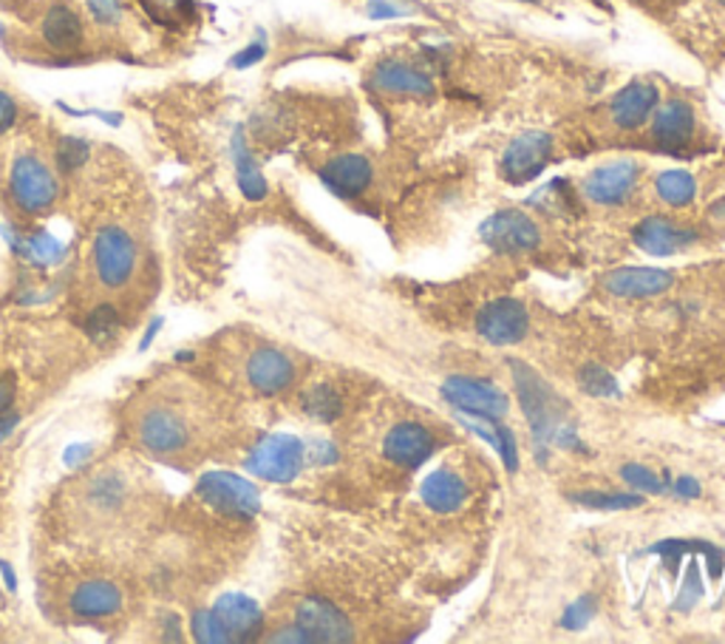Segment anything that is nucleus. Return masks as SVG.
<instances>
[{
	"label": "nucleus",
	"mask_w": 725,
	"mask_h": 644,
	"mask_svg": "<svg viewBox=\"0 0 725 644\" xmlns=\"http://www.w3.org/2000/svg\"><path fill=\"white\" fill-rule=\"evenodd\" d=\"M134 435L148 455L173 460L193 449V412L176 395H159L139 404Z\"/></svg>",
	"instance_id": "1"
},
{
	"label": "nucleus",
	"mask_w": 725,
	"mask_h": 644,
	"mask_svg": "<svg viewBox=\"0 0 725 644\" xmlns=\"http://www.w3.org/2000/svg\"><path fill=\"white\" fill-rule=\"evenodd\" d=\"M510 372H513L518 404H522V412H525L527 423H530L533 437L539 443V449H545V443L553 441L555 432H559L561 418H564V400L527 363L510 361Z\"/></svg>",
	"instance_id": "2"
},
{
	"label": "nucleus",
	"mask_w": 725,
	"mask_h": 644,
	"mask_svg": "<svg viewBox=\"0 0 725 644\" xmlns=\"http://www.w3.org/2000/svg\"><path fill=\"white\" fill-rule=\"evenodd\" d=\"M139 264V247L125 227L105 225L97 231L91 245L93 278L105 290H123Z\"/></svg>",
	"instance_id": "3"
},
{
	"label": "nucleus",
	"mask_w": 725,
	"mask_h": 644,
	"mask_svg": "<svg viewBox=\"0 0 725 644\" xmlns=\"http://www.w3.org/2000/svg\"><path fill=\"white\" fill-rule=\"evenodd\" d=\"M199 494L204 503L222 511L227 517H252L259 515L261 497L259 488L247 483L245 478L230 471H210L199 483Z\"/></svg>",
	"instance_id": "4"
},
{
	"label": "nucleus",
	"mask_w": 725,
	"mask_h": 644,
	"mask_svg": "<svg viewBox=\"0 0 725 644\" xmlns=\"http://www.w3.org/2000/svg\"><path fill=\"white\" fill-rule=\"evenodd\" d=\"M9 188L15 202L29 213H40L58 199V176L51 174V168L40 162L32 153L17 157L9 174Z\"/></svg>",
	"instance_id": "5"
},
{
	"label": "nucleus",
	"mask_w": 725,
	"mask_h": 644,
	"mask_svg": "<svg viewBox=\"0 0 725 644\" xmlns=\"http://www.w3.org/2000/svg\"><path fill=\"white\" fill-rule=\"evenodd\" d=\"M250 471L270 483H292L303 469V443L292 435H270L252 449Z\"/></svg>",
	"instance_id": "6"
},
{
	"label": "nucleus",
	"mask_w": 725,
	"mask_h": 644,
	"mask_svg": "<svg viewBox=\"0 0 725 644\" xmlns=\"http://www.w3.org/2000/svg\"><path fill=\"white\" fill-rule=\"evenodd\" d=\"M442 398L465 414H479L485 420H499L508 412V395L499 386L476 381V377H448L442 384Z\"/></svg>",
	"instance_id": "7"
},
{
	"label": "nucleus",
	"mask_w": 725,
	"mask_h": 644,
	"mask_svg": "<svg viewBox=\"0 0 725 644\" xmlns=\"http://www.w3.org/2000/svg\"><path fill=\"white\" fill-rule=\"evenodd\" d=\"M479 233L496 253H527V250H536L541 242L539 227L518 210H499L482 225Z\"/></svg>",
	"instance_id": "8"
},
{
	"label": "nucleus",
	"mask_w": 725,
	"mask_h": 644,
	"mask_svg": "<svg viewBox=\"0 0 725 644\" xmlns=\"http://www.w3.org/2000/svg\"><path fill=\"white\" fill-rule=\"evenodd\" d=\"M550 153H553V139L545 131H527L518 139L510 143V148L504 151L502 160V174L504 179L513 182V185H525V182L536 179L550 162Z\"/></svg>",
	"instance_id": "9"
},
{
	"label": "nucleus",
	"mask_w": 725,
	"mask_h": 644,
	"mask_svg": "<svg viewBox=\"0 0 725 644\" xmlns=\"http://www.w3.org/2000/svg\"><path fill=\"white\" fill-rule=\"evenodd\" d=\"M476 330L488 344L508 347V344H518L525 338L530 330V319L516 298H496L488 307H482V312L476 315Z\"/></svg>",
	"instance_id": "10"
},
{
	"label": "nucleus",
	"mask_w": 725,
	"mask_h": 644,
	"mask_svg": "<svg viewBox=\"0 0 725 644\" xmlns=\"http://www.w3.org/2000/svg\"><path fill=\"white\" fill-rule=\"evenodd\" d=\"M295 622L303 630V636L309 642H352V622L346 619L343 610H338L335 605H329L326 599H317V596H309L303 599L298 608H295Z\"/></svg>",
	"instance_id": "11"
},
{
	"label": "nucleus",
	"mask_w": 725,
	"mask_h": 644,
	"mask_svg": "<svg viewBox=\"0 0 725 644\" xmlns=\"http://www.w3.org/2000/svg\"><path fill=\"white\" fill-rule=\"evenodd\" d=\"M388 460H395L397 466H405V469H420V466L434 455L437 449V441L425 426L420 423H400L386 435L383 443Z\"/></svg>",
	"instance_id": "12"
},
{
	"label": "nucleus",
	"mask_w": 725,
	"mask_h": 644,
	"mask_svg": "<svg viewBox=\"0 0 725 644\" xmlns=\"http://www.w3.org/2000/svg\"><path fill=\"white\" fill-rule=\"evenodd\" d=\"M295 367L287 355L273 347H261L247 358V381L261 395H278L292 384Z\"/></svg>",
	"instance_id": "13"
},
{
	"label": "nucleus",
	"mask_w": 725,
	"mask_h": 644,
	"mask_svg": "<svg viewBox=\"0 0 725 644\" xmlns=\"http://www.w3.org/2000/svg\"><path fill=\"white\" fill-rule=\"evenodd\" d=\"M635 182H638V165L629 160H621L592 171V174L587 176V182H584V190H587L592 202L617 205L633 194Z\"/></svg>",
	"instance_id": "14"
},
{
	"label": "nucleus",
	"mask_w": 725,
	"mask_h": 644,
	"mask_svg": "<svg viewBox=\"0 0 725 644\" xmlns=\"http://www.w3.org/2000/svg\"><path fill=\"white\" fill-rule=\"evenodd\" d=\"M675 275L668 270L658 268H617L612 270L607 278H603V287L612 293V296H624V298H652L661 296L672 287Z\"/></svg>",
	"instance_id": "15"
},
{
	"label": "nucleus",
	"mask_w": 725,
	"mask_h": 644,
	"mask_svg": "<svg viewBox=\"0 0 725 644\" xmlns=\"http://www.w3.org/2000/svg\"><path fill=\"white\" fill-rule=\"evenodd\" d=\"M635 245L640 250H647L649 256H675L686 247H691L697 242L695 231H686V227H677L675 222H668L663 216L643 219L633 233Z\"/></svg>",
	"instance_id": "16"
},
{
	"label": "nucleus",
	"mask_w": 725,
	"mask_h": 644,
	"mask_svg": "<svg viewBox=\"0 0 725 644\" xmlns=\"http://www.w3.org/2000/svg\"><path fill=\"white\" fill-rule=\"evenodd\" d=\"M691 134H695V111H691L689 102L672 100L666 102L663 109H658L652 137L663 151H680V148H686L691 143Z\"/></svg>",
	"instance_id": "17"
},
{
	"label": "nucleus",
	"mask_w": 725,
	"mask_h": 644,
	"mask_svg": "<svg viewBox=\"0 0 725 644\" xmlns=\"http://www.w3.org/2000/svg\"><path fill=\"white\" fill-rule=\"evenodd\" d=\"M321 179H324L326 188L335 196H340V199H354V196H360L368 188V182H372V165H368L363 157H358V153H343V157L329 160V165H324Z\"/></svg>",
	"instance_id": "18"
},
{
	"label": "nucleus",
	"mask_w": 725,
	"mask_h": 644,
	"mask_svg": "<svg viewBox=\"0 0 725 644\" xmlns=\"http://www.w3.org/2000/svg\"><path fill=\"white\" fill-rule=\"evenodd\" d=\"M654 106H658V88L649 86V83H633L624 91H617L615 100H612V123L624 131L640 128L652 116Z\"/></svg>",
	"instance_id": "19"
},
{
	"label": "nucleus",
	"mask_w": 725,
	"mask_h": 644,
	"mask_svg": "<svg viewBox=\"0 0 725 644\" xmlns=\"http://www.w3.org/2000/svg\"><path fill=\"white\" fill-rule=\"evenodd\" d=\"M68 608L74 616H83V619H105V616H114L116 610L123 608V591L114 582L105 580L83 582V585L74 587Z\"/></svg>",
	"instance_id": "20"
},
{
	"label": "nucleus",
	"mask_w": 725,
	"mask_h": 644,
	"mask_svg": "<svg viewBox=\"0 0 725 644\" xmlns=\"http://www.w3.org/2000/svg\"><path fill=\"white\" fill-rule=\"evenodd\" d=\"M374 86L386 91V95H411V97H428L434 91L432 77L409 63H397L386 60L374 69Z\"/></svg>",
	"instance_id": "21"
},
{
	"label": "nucleus",
	"mask_w": 725,
	"mask_h": 644,
	"mask_svg": "<svg viewBox=\"0 0 725 644\" xmlns=\"http://www.w3.org/2000/svg\"><path fill=\"white\" fill-rule=\"evenodd\" d=\"M420 494H423V503L432 508V511H437V515H451V511H457V508L465 503L467 485L462 483L453 471L437 469L423 480Z\"/></svg>",
	"instance_id": "22"
},
{
	"label": "nucleus",
	"mask_w": 725,
	"mask_h": 644,
	"mask_svg": "<svg viewBox=\"0 0 725 644\" xmlns=\"http://www.w3.org/2000/svg\"><path fill=\"white\" fill-rule=\"evenodd\" d=\"M213 614L218 616V622L230 633V639H250L261 630V608L241 594H230L218 599Z\"/></svg>",
	"instance_id": "23"
},
{
	"label": "nucleus",
	"mask_w": 725,
	"mask_h": 644,
	"mask_svg": "<svg viewBox=\"0 0 725 644\" xmlns=\"http://www.w3.org/2000/svg\"><path fill=\"white\" fill-rule=\"evenodd\" d=\"M43 40L58 51H72L83 44V21L68 7H51L43 21Z\"/></svg>",
	"instance_id": "24"
},
{
	"label": "nucleus",
	"mask_w": 725,
	"mask_h": 644,
	"mask_svg": "<svg viewBox=\"0 0 725 644\" xmlns=\"http://www.w3.org/2000/svg\"><path fill=\"white\" fill-rule=\"evenodd\" d=\"M691 550H700V554H705L709 557V571L711 577L717 580L720 573H723V550L711 548V545L705 543H689V540H666V543H658L649 548V554H663L666 557V565L668 571L675 573L677 571V562H680L683 554H691Z\"/></svg>",
	"instance_id": "25"
},
{
	"label": "nucleus",
	"mask_w": 725,
	"mask_h": 644,
	"mask_svg": "<svg viewBox=\"0 0 725 644\" xmlns=\"http://www.w3.org/2000/svg\"><path fill=\"white\" fill-rule=\"evenodd\" d=\"M654 190H658V196H661L666 205H672V208H686V205L695 199L697 182L695 176L686 174V171H663V174L654 179Z\"/></svg>",
	"instance_id": "26"
},
{
	"label": "nucleus",
	"mask_w": 725,
	"mask_h": 644,
	"mask_svg": "<svg viewBox=\"0 0 725 644\" xmlns=\"http://www.w3.org/2000/svg\"><path fill=\"white\" fill-rule=\"evenodd\" d=\"M575 503L592 508V511H626V508L643 506L640 494H617V492H582L575 494Z\"/></svg>",
	"instance_id": "27"
},
{
	"label": "nucleus",
	"mask_w": 725,
	"mask_h": 644,
	"mask_svg": "<svg viewBox=\"0 0 725 644\" xmlns=\"http://www.w3.org/2000/svg\"><path fill=\"white\" fill-rule=\"evenodd\" d=\"M236 162H238V182H241V190H245L250 199H261V196L266 194L264 176H261L259 165H255L250 153H247L241 137L236 139Z\"/></svg>",
	"instance_id": "28"
},
{
	"label": "nucleus",
	"mask_w": 725,
	"mask_h": 644,
	"mask_svg": "<svg viewBox=\"0 0 725 644\" xmlns=\"http://www.w3.org/2000/svg\"><path fill=\"white\" fill-rule=\"evenodd\" d=\"M303 406H307V412L317 420H335L340 414V409H343L340 398L329 386H315V389L303 398Z\"/></svg>",
	"instance_id": "29"
},
{
	"label": "nucleus",
	"mask_w": 725,
	"mask_h": 644,
	"mask_svg": "<svg viewBox=\"0 0 725 644\" xmlns=\"http://www.w3.org/2000/svg\"><path fill=\"white\" fill-rule=\"evenodd\" d=\"M621 478L643 494H666L668 492V480H661L658 474H654V471L643 469V466H638V463L624 466V469H621Z\"/></svg>",
	"instance_id": "30"
},
{
	"label": "nucleus",
	"mask_w": 725,
	"mask_h": 644,
	"mask_svg": "<svg viewBox=\"0 0 725 644\" xmlns=\"http://www.w3.org/2000/svg\"><path fill=\"white\" fill-rule=\"evenodd\" d=\"M582 386L589 392V395H596V398L617 395L615 377H612L607 370H601V367H587V370L582 372Z\"/></svg>",
	"instance_id": "31"
},
{
	"label": "nucleus",
	"mask_w": 725,
	"mask_h": 644,
	"mask_svg": "<svg viewBox=\"0 0 725 644\" xmlns=\"http://www.w3.org/2000/svg\"><path fill=\"white\" fill-rule=\"evenodd\" d=\"M196 636L201 642H230V633L224 630V624L218 622V616L210 610V614H196Z\"/></svg>",
	"instance_id": "32"
},
{
	"label": "nucleus",
	"mask_w": 725,
	"mask_h": 644,
	"mask_svg": "<svg viewBox=\"0 0 725 644\" xmlns=\"http://www.w3.org/2000/svg\"><path fill=\"white\" fill-rule=\"evenodd\" d=\"M592 616H596V599H592V596H584V599H578L575 605H570L564 619H561V624L567 630H582L587 628V622Z\"/></svg>",
	"instance_id": "33"
},
{
	"label": "nucleus",
	"mask_w": 725,
	"mask_h": 644,
	"mask_svg": "<svg viewBox=\"0 0 725 644\" xmlns=\"http://www.w3.org/2000/svg\"><path fill=\"white\" fill-rule=\"evenodd\" d=\"M88 15L93 17L102 26H114L120 17H123V7H120V0H86Z\"/></svg>",
	"instance_id": "34"
},
{
	"label": "nucleus",
	"mask_w": 725,
	"mask_h": 644,
	"mask_svg": "<svg viewBox=\"0 0 725 644\" xmlns=\"http://www.w3.org/2000/svg\"><path fill=\"white\" fill-rule=\"evenodd\" d=\"M60 157H63V165L77 168L86 162L88 157V146L86 143H79V139H65L63 148H60Z\"/></svg>",
	"instance_id": "35"
},
{
	"label": "nucleus",
	"mask_w": 725,
	"mask_h": 644,
	"mask_svg": "<svg viewBox=\"0 0 725 644\" xmlns=\"http://www.w3.org/2000/svg\"><path fill=\"white\" fill-rule=\"evenodd\" d=\"M405 12H409V9L400 7L397 0H372V3H368V15L377 17V21L400 17V15H405Z\"/></svg>",
	"instance_id": "36"
},
{
	"label": "nucleus",
	"mask_w": 725,
	"mask_h": 644,
	"mask_svg": "<svg viewBox=\"0 0 725 644\" xmlns=\"http://www.w3.org/2000/svg\"><path fill=\"white\" fill-rule=\"evenodd\" d=\"M15 120H17L15 100H12L7 91H0V134L12 128V125H15Z\"/></svg>",
	"instance_id": "37"
},
{
	"label": "nucleus",
	"mask_w": 725,
	"mask_h": 644,
	"mask_svg": "<svg viewBox=\"0 0 725 644\" xmlns=\"http://www.w3.org/2000/svg\"><path fill=\"white\" fill-rule=\"evenodd\" d=\"M261 58H264V44H252L250 49H245L236 60H233V65H236V69H247V65L259 63Z\"/></svg>",
	"instance_id": "38"
},
{
	"label": "nucleus",
	"mask_w": 725,
	"mask_h": 644,
	"mask_svg": "<svg viewBox=\"0 0 725 644\" xmlns=\"http://www.w3.org/2000/svg\"><path fill=\"white\" fill-rule=\"evenodd\" d=\"M12 404H15V384L7 381V377H0V418L12 409Z\"/></svg>",
	"instance_id": "39"
},
{
	"label": "nucleus",
	"mask_w": 725,
	"mask_h": 644,
	"mask_svg": "<svg viewBox=\"0 0 725 644\" xmlns=\"http://www.w3.org/2000/svg\"><path fill=\"white\" fill-rule=\"evenodd\" d=\"M672 488H675L677 497H700V483L691 478H680Z\"/></svg>",
	"instance_id": "40"
},
{
	"label": "nucleus",
	"mask_w": 725,
	"mask_h": 644,
	"mask_svg": "<svg viewBox=\"0 0 725 644\" xmlns=\"http://www.w3.org/2000/svg\"><path fill=\"white\" fill-rule=\"evenodd\" d=\"M145 3H151L153 9H159V12H176L185 0H145Z\"/></svg>",
	"instance_id": "41"
},
{
	"label": "nucleus",
	"mask_w": 725,
	"mask_h": 644,
	"mask_svg": "<svg viewBox=\"0 0 725 644\" xmlns=\"http://www.w3.org/2000/svg\"><path fill=\"white\" fill-rule=\"evenodd\" d=\"M711 216H720V219L725 216V199L720 205H714V208H711Z\"/></svg>",
	"instance_id": "42"
},
{
	"label": "nucleus",
	"mask_w": 725,
	"mask_h": 644,
	"mask_svg": "<svg viewBox=\"0 0 725 644\" xmlns=\"http://www.w3.org/2000/svg\"><path fill=\"white\" fill-rule=\"evenodd\" d=\"M525 3H533V0H525Z\"/></svg>",
	"instance_id": "43"
}]
</instances>
